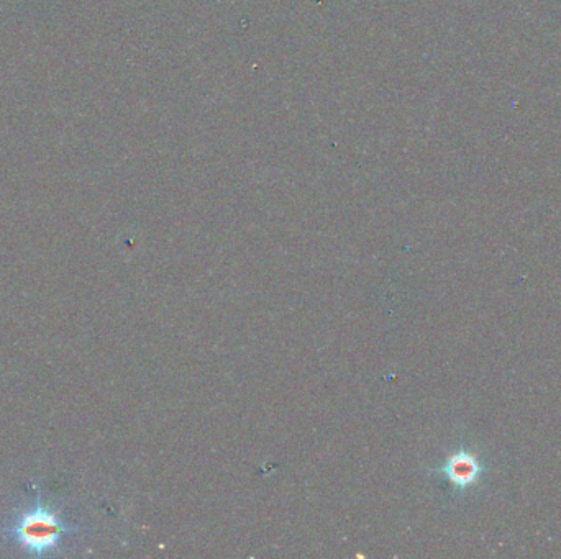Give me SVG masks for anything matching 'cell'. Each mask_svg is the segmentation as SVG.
<instances>
[{
	"label": "cell",
	"instance_id": "cell-1",
	"mask_svg": "<svg viewBox=\"0 0 561 559\" xmlns=\"http://www.w3.org/2000/svg\"><path fill=\"white\" fill-rule=\"evenodd\" d=\"M61 517L60 509H51L40 494L35 496L32 507L20 510L9 527L4 528L7 540L28 556L55 555L63 548L64 540L78 532Z\"/></svg>",
	"mask_w": 561,
	"mask_h": 559
},
{
	"label": "cell",
	"instance_id": "cell-2",
	"mask_svg": "<svg viewBox=\"0 0 561 559\" xmlns=\"http://www.w3.org/2000/svg\"><path fill=\"white\" fill-rule=\"evenodd\" d=\"M440 473L445 474V478L452 482L458 489H466L473 486L483 473V466L478 458L466 451H460L448 458L447 463L440 469Z\"/></svg>",
	"mask_w": 561,
	"mask_h": 559
}]
</instances>
